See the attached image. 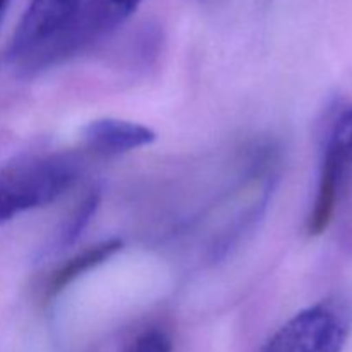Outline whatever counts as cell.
I'll list each match as a JSON object with an SVG mask.
<instances>
[{
    "instance_id": "7a4b0ae2",
    "label": "cell",
    "mask_w": 352,
    "mask_h": 352,
    "mask_svg": "<svg viewBox=\"0 0 352 352\" xmlns=\"http://www.w3.org/2000/svg\"><path fill=\"white\" fill-rule=\"evenodd\" d=\"M351 329L349 305L339 298L323 299L284 323L261 352H344Z\"/></svg>"
},
{
    "instance_id": "ba28073f",
    "label": "cell",
    "mask_w": 352,
    "mask_h": 352,
    "mask_svg": "<svg viewBox=\"0 0 352 352\" xmlns=\"http://www.w3.org/2000/svg\"><path fill=\"white\" fill-rule=\"evenodd\" d=\"M100 205V195L98 192H89L85 199L78 205V208L72 212V215L69 217L67 223L64 226V229L58 234V248L71 246L79 236H81L82 230L86 229V226L89 223L91 217L95 215L96 208Z\"/></svg>"
},
{
    "instance_id": "9c48e42d",
    "label": "cell",
    "mask_w": 352,
    "mask_h": 352,
    "mask_svg": "<svg viewBox=\"0 0 352 352\" xmlns=\"http://www.w3.org/2000/svg\"><path fill=\"white\" fill-rule=\"evenodd\" d=\"M174 344H172L170 336L160 329L144 330L143 333L136 337L129 344L126 352H172Z\"/></svg>"
},
{
    "instance_id": "8992f818",
    "label": "cell",
    "mask_w": 352,
    "mask_h": 352,
    "mask_svg": "<svg viewBox=\"0 0 352 352\" xmlns=\"http://www.w3.org/2000/svg\"><path fill=\"white\" fill-rule=\"evenodd\" d=\"M124 248L120 239H105L100 243L91 244L82 251L76 253L74 256L69 258L67 261L60 265L57 270L52 274L50 280L47 284V299H54L60 294L62 291L69 287L72 282L78 280L89 270H95L96 267L109 261L110 258L116 256Z\"/></svg>"
},
{
    "instance_id": "277c9868",
    "label": "cell",
    "mask_w": 352,
    "mask_h": 352,
    "mask_svg": "<svg viewBox=\"0 0 352 352\" xmlns=\"http://www.w3.org/2000/svg\"><path fill=\"white\" fill-rule=\"evenodd\" d=\"M86 146L100 155H120L138 150L157 140V133L143 124L103 117L91 120L82 131Z\"/></svg>"
},
{
    "instance_id": "3957f363",
    "label": "cell",
    "mask_w": 352,
    "mask_h": 352,
    "mask_svg": "<svg viewBox=\"0 0 352 352\" xmlns=\"http://www.w3.org/2000/svg\"><path fill=\"white\" fill-rule=\"evenodd\" d=\"M81 0H30L6 50V62L23 74L38 54L45 50L71 24Z\"/></svg>"
},
{
    "instance_id": "8fae6325",
    "label": "cell",
    "mask_w": 352,
    "mask_h": 352,
    "mask_svg": "<svg viewBox=\"0 0 352 352\" xmlns=\"http://www.w3.org/2000/svg\"><path fill=\"white\" fill-rule=\"evenodd\" d=\"M9 2L10 0H0V21H2L3 14H6V9H7V6H9Z\"/></svg>"
},
{
    "instance_id": "5b68a950",
    "label": "cell",
    "mask_w": 352,
    "mask_h": 352,
    "mask_svg": "<svg viewBox=\"0 0 352 352\" xmlns=\"http://www.w3.org/2000/svg\"><path fill=\"white\" fill-rule=\"evenodd\" d=\"M349 170L351 167H347L332 151L323 150L318 188H316L315 201H313L311 212L306 222V230L309 236H322L330 227L336 215L344 179Z\"/></svg>"
},
{
    "instance_id": "52a82bcc",
    "label": "cell",
    "mask_w": 352,
    "mask_h": 352,
    "mask_svg": "<svg viewBox=\"0 0 352 352\" xmlns=\"http://www.w3.org/2000/svg\"><path fill=\"white\" fill-rule=\"evenodd\" d=\"M325 150L332 151L347 167L352 168V107L337 113L327 134Z\"/></svg>"
},
{
    "instance_id": "6da1fadb",
    "label": "cell",
    "mask_w": 352,
    "mask_h": 352,
    "mask_svg": "<svg viewBox=\"0 0 352 352\" xmlns=\"http://www.w3.org/2000/svg\"><path fill=\"white\" fill-rule=\"evenodd\" d=\"M81 175L71 153L23 155L0 167V223L57 201Z\"/></svg>"
},
{
    "instance_id": "30bf717a",
    "label": "cell",
    "mask_w": 352,
    "mask_h": 352,
    "mask_svg": "<svg viewBox=\"0 0 352 352\" xmlns=\"http://www.w3.org/2000/svg\"><path fill=\"white\" fill-rule=\"evenodd\" d=\"M103 2L124 23L136 12V9L143 0H103Z\"/></svg>"
}]
</instances>
